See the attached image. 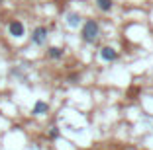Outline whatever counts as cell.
Instances as JSON below:
<instances>
[{"label":"cell","instance_id":"cell-3","mask_svg":"<svg viewBox=\"0 0 153 150\" xmlns=\"http://www.w3.org/2000/svg\"><path fill=\"white\" fill-rule=\"evenodd\" d=\"M8 33L14 39H20V37H24V33H26V27H24V23L20 22V20H12V22L8 23Z\"/></svg>","mask_w":153,"mask_h":150},{"label":"cell","instance_id":"cell-1","mask_svg":"<svg viewBox=\"0 0 153 150\" xmlns=\"http://www.w3.org/2000/svg\"><path fill=\"white\" fill-rule=\"evenodd\" d=\"M98 35H100L98 22H96V20H86V22L82 23V29H81V39L85 41V43L92 45V43H96Z\"/></svg>","mask_w":153,"mask_h":150},{"label":"cell","instance_id":"cell-2","mask_svg":"<svg viewBox=\"0 0 153 150\" xmlns=\"http://www.w3.org/2000/svg\"><path fill=\"white\" fill-rule=\"evenodd\" d=\"M47 37H49V31H47V27H43V26H37L36 29L32 31V43L37 45V47H41V45L47 43Z\"/></svg>","mask_w":153,"mask_h":150},{"label":"cell","instance_id":"cell-10","mask_svg":"<svg viewBox=\"0 0 153 150\" xmlns=\"http://www.w3.org/2000/svg\"><path fill=\"white\" fill-rule=\"evenodd\" d=\"M0 4H2V0H0Z\"/></svg>","mask_w":153,"mask_h":150},{"label":"cell","instance_id":"cell-5","mask_svg":"<svg viewBox=\"0 0 153 150\" xmlns=\"http://www.w3.org/2000/svg\"><path fill=\"white\" fill-rule=\"evenodd\" d=\"M47 113H49V103H47V102H43V100H37V102L33 103L32 115L39 117V115H47Z\"/></svg>","mask_w":153,"mask_h":150},{"label":"cell","instance_id":"cell-4","mask_svg":"<svg viewBox=\"0 0 153 150\" xmlns=\"http://www.w3.org/2000/svg\"><path fill=\"white\" fill-rule=\"evenodd\" d=\"M98 57L102 59V61H106V62H114L118 59V51L114 47H102L100 53H98Z\"/></svg>","mask_w":153,"mask_h":150},{"label":"cell","instance_id":"cell-9","mask_svg":"<svg viewBox=\"0 0 153 150\" xmlns=\"http://www.w3.org/2000/svg\"><path fill=\"white\" fill-rule=\"evenodd\" d=\"M59 135H61V131H59V127H51L49 132H47V137L51 138V140H55V138H59Z\"/></svg>","mask_w":153,"mask_h":150},{"label":"cell","instance_id":"cell-6","mask_svg":"<svg viewBox=\"0 0 153 150\" xmlns=\"http://www.w3.org/2000/svg\"><path fill=\"white\" fill-rule=\"evenodd\" d=\"M81 22H82L81 14H76V12L67 14V26H69V27H76V26H81Z\"/></svg>","mask_w":153,"mask_h":150},{"label":"cell","instance_id":"cell-7","mask_svg":"<svg viewBox=\"0 0 153 150\" xmlns=\"http://www.w3.org/2000/svg\"><path fill=\"white\" fill-rule=\"evenodd\" d=\"M63 55H65V51H63L61 47H49V49H47V57L53 59V61H59V59H63Z\"/></svg>","mask_w":153,"mask_h":150},{"label":"cell","instance_id":"cell-8","mask_svg":"<svg viewBox=\"0 0 153 150\" xmlns=\"http://www.w3.org/2000/svg\"><path fill=\"white\" fill-rule=\"evenodd\" d=\"M96 6H98V10H102V12H110L114 2L112 0H96Z\"/></svg>","mask_w":153,"mask_h":150}]
</instances>
